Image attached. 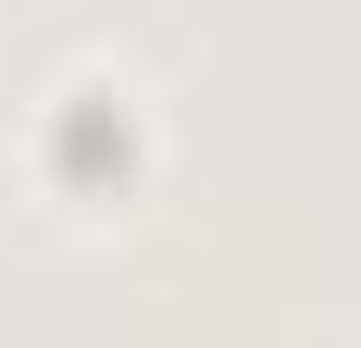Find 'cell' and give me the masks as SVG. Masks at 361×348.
I'll use <instances>...</instances> for the list:
<instances>
[{"label": "cell", "instance_id": "cell-1", "mask_svg": "<svg viewBox=\"0 0 361 348\" xmlns=\"http://www.w3.org/2000/svg\"><path fill=\"white\" fill-rule=\"evenodd\" d=\"M25 162L50 174L63 199H137L149 162H162V100H149V75L112 63V50L63 63L25 100Z\"/></svg>", "mask_w": 361, "mask_h": 348}]
</instances>
